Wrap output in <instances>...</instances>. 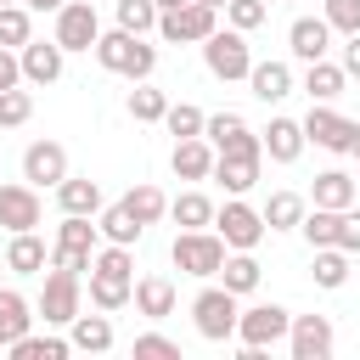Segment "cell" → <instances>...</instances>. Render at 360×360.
<instances>
[{
	"mask_svg": "<svg viewBox=\"0 0 360 360\" xmlns=\"http://www.w3.org/2000/svg\"><path fill=\"white\" fill-rule=\"evenodd\" d=\"M28 118H34V96H28L22 84L0 90V129H17V124H28Z\"/></svg>",
	"mask_w": 360,
	"mask_h": 360,
	"instance_id": "60d3db41",
	"label": "cell"
},
{
	"mask_svg": "<svg viewBox=\"0 0 360 360\" xmlns=\"http://www.w3.org/2000/svg\"><path fill=\"white\" fill-rule=\"evenodd\" d=\"M326 22L338 34H360V0H326Z\"/></svg>",
	"mask_w": 360,
	"mask_h": 360,
	"instance_id": "f6af8a7d",
	"label": "cell"
},
{
	"mask_svg": "<svg viewBox=\"0 0 360 360\" xmlns=\"http://www.w3.org/2000/svg\"><path fill=\"white\" fill-rule=\"evenodd\" d=\"M248 84H253L259 101H281V96H292V68L287 62H253L248 68Z\"/></svg>",
	"mask_w": 360,
	"mask_h": 360,
	"instance_id": "4316f807",
	"label": "cell"
},
{
	"mask_svg": "<svg viewBox=\"0 0 360 360\" xmlns=\"http://www.w3.org/2000/svg\"><path fill=\"white\" fill-rule=\"evenodd\" d=\"M315 287H326V292H338L343 281H349V253L343 248H315Z\"/></svg>",
	"mask_w": 360,
	"mask_h": 360,
	"instance_id": "d590c367",
	"label": "cell"
},
{
	"mask_svg": "<svg viewBox=\"0 0 360 360\" xmlns=\"http://www.w3.org/2000/svg\"><path fill=\"white\" fill-rule=\"evenodd\" d=\"M225 253H231V248H225V236H219V231H180V236H174V248H169L174 270H180V276H197V281L219 276Z\"/></svg>",
	"mask_w": 360,
	"mask_h": 360,
	"instance_id": "3957f363",
	"label": "cell"
},
{
	"mask_svg": "<svg viewBox=\"0 0 360 360\" xmlns=\"http://www.w3.org/2000/svg\"><path fill=\"white\" fill-rule=\"evenodd\" d=\"M11 84H22V62H17V51L0 45V90H11Z\"/></svg>",
	"mask_w": 360,
	"mask_h": 360,
	"instance_id": "7dc6e473",
	"label": "cell"
},
{
	"mask_svg": "<svg viewBox=\"0 0 360 360\" xmlns=\"http://www.w3.org/2000/svg\"><path fill=\"white\" fill-rule=\"evenodd\" d=\"M135 360H180V343L163 332H141L135 338Z\"/></svg>",
	"mask_w": 360,
	"mask_h": 360,
	"instance_id": "ee69618b",
	"label": "cell"
},
{
	"mask_svg": "<svg viewBox=\"0 0 360 360\" xmlns=\"http://www.w3.org/2000/svg\"><path fill=\"white\" fill-rule=\"evenodd\" d=\"M96 34H101V17H96L90 0H68V6L56 11V34H51V39H56L62 51H90Z\"/></svg>",
	"mask_w": 360,
	"mask_h": 360,
	"instance_id": "30bf717a",
	"label": "cell"
},
{
	"mask_svg": "<svg viewBox=\"0 0 360 360\" xmlns=\"http://www.w3.org/2000/svg\"><path fill=\"white\" fill-rule=\"evenodd\" d=\"M0 6H11V0H0Z\"/></svg>",
	"mask_w": 360,
	"mask_h": 360,
	"instance_id": "db71d44e",
	"label": "cell"
},
{
	"mask_svg": "<svg viewBox=\"0 0 360 360\" xmlns=\"http://www.w3.org/2000/svg\"><path fill=\"white\" fill-rule=\"evenodd\" d=\"M129 304H135L146 321H163V315H174V281H169V276H141L135 292H129Z\"/></svg>",
	"mask_w": 360,
	"mask_h": 360,
	"instance_id": "603a6c76",
	"label": "cell"
},
{
	"mask_svg": "<svg viewBox=\"0 0 360 360\" xmlns=\"http://www.w3.org/2000/svg\"><path fill=\"white\" fill-rule=\"evenodd\" d=\"M129 292H135V276H118V270H90V304L96 309H124L129 304Z\"/></svg>",
	"mask_w": 360,
	"mask_h": 360,
	"instance_id": "484cf974",
	"label": "cell"
},
{
	"mask_svg": "<svg viewBox=\"0 0 360 360\" xmlns=\"http://www.w3.org/2000/svg\"><path fill=\"white\" fill-rule=\"evenodd\" d=\"M332 343H338V332H332L326 315H292V326H287V354L292 360H326Z\"/></svg>",
	"mask_w": 360,
	"mask_h": 360,
	"instance_id": "8fae6325",
	"label": "cell"
},
{
	"mask_svg": "<svg viewBox=\"0 0 360 360\" xmlns=\"http://www.w3.org/2000/svg\"><path fill=\"white\" fill-rule=\"evenodd\" d=\"M292 315L281 304H253V309H236V343H242V360H264V349H276L287 338Z\"/></svg>",
	"mask_w": 360,
	"mask_h": 360,
	"instance_id": "7a4b0ae2",
	"label": "cell"
},
{
	"mask_svg": "<svg viewBox=\"0 0 360 360\" xmlns=\"http://www.w3.org/2000/svg\"><path fill=\"white\" fill-rule=\"evenodd\" d=\"M22 6H34V11H62L68 0H22Z\"/></svg>",
	"mask_w": 360,
	"mask_h": 360,
	"instance_id": "681fc988",
	"label": "cell"
},
{
	"mask_svg": "<svg viewBox=\"0 0 360 360\" xmlns=\"http://www.w3.org/2000/svg\"><path fill=\"white\" fill-rule=\"evenodd\" d=\"M214 28H219V11L202 6V0H186V6H174V11H158V34H163L169 45H202Z\"/></svg>",
	"mask_w": 360,
	"mask_h": 360,
	"instance_id": "5b68a950",
	"label": "cell"
},
{
	"mask_svg": "<svg viewBox=\"0 0 360 360\" xmlns=\"http://www.w3.org/2000/svg\"><path fill=\"white\" fill-rule=\"evenodd\" d=\"M287 51H292L298 62H321V56L332 51V22H326V17H298V22L287 28Z\"/></svg>",
	"mask_w": 360,
	"mask_h": 360,
	"instance_id": "ac0fdd59",
	"label": "cell"
},
{
	"mask_svg": "<svg viewBox=\"0 0 360 360\" xmlns=\"http://www.w3.org/2000/svg\"><path fill=\"white\" fill-rule=\"evenodd\" d=\"M214 231L225 236V248H259L264 242V214L248 208L242 197H231L225 208H214Z\"/></svg>",
	"mask_w": 360,
	"mask_h": 360,
	"instance_id": "9c48e42d",
	"label": "cell"
},
{
	"mask_svg": "<svg viewBox=\"0 0 360 360\" xmlns=\"http://www.w3.org/2000/svg\"><path fill=\"white\" fill-rule=\"evenodd\" d=\"M169 169H174L180 180H208V174H214V146H208L202 135H186V141H174Z\"/></svg>",
	"mask_w": 360,
	"mask_h": 360,
	"instance_id": "ffe728a7",
	"label": "cell"
},
{
	"mask_svg": "<svg viewBox=\"0 0 360 360\" xmlns=\"http://www.w3.org/2000/svg\"><path fill=\"white\" fill-rule=\"evenodd\" d=\"M28 39H34V17H28V6H17V0L0 6V45H6V51H22Z\"/></svg>",
	"mask_w": 360,
	"mask_h": 360,
	"instance_id": "74e56055",
	"label": "cell"
},
{
	"mask_svg": "<svg viewBox=\"0 0 360 360\" xmlns=\"http://www.w3.org/2000/svg\"><path fill=\"white\" fill-rule=\"evenodd\" d=\"M56 202H62V214H101V186L68 174V180L56 186Z\"/></svg>",
	"mask_w": 360,
	"mask_h": 360,
	"instance_id": "f546056e",
	"label": "cell"
},
{
	"mask_svg": "<svg viewBox=\"0 0 360 360\" xmlns=\"http://www.w3.org/2000/svg\"><path fill=\"white\" fill-rule=\"evenodd\" d=\"M259 146H264L270 163H298V152H304V124H298V118H270V129L259 135Z\"/></svg>",
	"mask_w": 360,
	"mask_h": 360,
	"instance_id": "d6986e66",
	"label": "cell"
},
{
	"mask_svg": "<svg viewBox=\"0 0 360 360\" xmlns=\"http://www.w3.org/2000/svg\"><path fill=\"white\" fill-rule=\"evenodd\" d=\"M84 276L79 270H62V264H51V276H45V287H39V321L45 326H68L73 315H79V298H84V287H79Z\"/></svg>",
	"mask_w": 360,
	"mask_h": 360,
	"instance_id": "277c9868",
	"label": "cell"
},
{
	"mask_svg": "<svg viewBox=\"0 0 360 360\" xmlns=\"http://www.w3.org/2000/svg\"><path fill=\"white\" fill-rule=\"evenodd\" d=\"M338 248L343 253H360V208H343L338 214Z\"/></svg>",
	"mask_w": 360,
	"mask_h": 360,
	"instance_id": "bcb514c9",
	"label": "cell"
},
{
	"mask_svg": "<svg viewBox=\"0 0 360 360\" xmlns=\"http://www.w3.org/2000/svg\"><path fill=\"white\" fill-rule=\"evenodd\" d=\"M169 214H174V225H186V231H208V225H214V202H208L202 191H180V197L169 202Z\"/></svg>",
	"mask_w": 360,
	"mask_h": 360,
	"instance_id": "d6a6232c",
	"label": "cell"
},
{
	"mask_svg": "<svg viewBox=\"0 0 360 360\" xmlns=\"http://www.w3.org/2000/svg\"><path fill=\"white\" fill-rule=\"evenodd\" d=\"M45 242L34 236V231H11V248H6V270H17V276H39L45 270Z\"/></svg>",
	"mask_w": 360,
	"mask_h": 360,
	"instance_id": "f1b7e54d",
	"label": "cell"
},
{
	"mask_svg": "<svg viewBox=\"0 0 360 360\" xmlns=\"http://www.w3.org/2000/svg\"><path fill=\"white\" fill-rule=\"evenodd\" d=\"M118 28L152 34V28H158V6H152V0H118Z\"/></svg>",
	"mask_w": 360,
	"mask_h": 360,
	"instance_id": "b9f144b4",
	"label": "cell"
},
{
	"mask_svg": "<svg viewBox=\"0 0 360 360\" xmlns=\"http://www.w3.org/2000/svg\"><path fill=\"white\" fill-rule=\"evenodd\" d=\"M304 141H315V146H326V152H349L354 118H343V112H332V107L321 101V107H309V118H304Z\"/></svg>",
	"mask_w": 360,
	"mask_h": 360,
	"instance_id": "5bb4252c",
	"label": "cell"
},
{
	"mask_svg": "<svg viewBox=\"0 0 360 360\" xmlns=\"http://www.w3.org/2000/svg\"><path fill=\"white\" fill-rule=\"evenodd\" d=\"M338 214L343 208H304V219H298L304 242L309 248H338Z\"/></svg>",
	"mask_w": 360,
	"mask_h": 360,
	"instance_id": "e575fe53",
	"label": "cell"
},
{
	"mask_svg": "<svg viewBox=\"0 0 360 360\" xmlns=\"http://www.w3.org/2000/svg\"><path fill=\"white\" fill-rule=\"evenodd\" d=\"M68 343H73L79 354H107V349H112V321H107V309H101V315H73V321H68Z\"/></svg>",
	"mask_w": 360,
	"mask_h": 360,
	"instance_id": "cb8c5ba5",
	"label": "cell"
},
{
	"mask_svg": "<svg viewBox=\"0 0 360 360\" xmlns=\"http://www.w3.org/2000/svg\"><path fill=\"white\" fill-rule=\"evenodd\" d=\"M202 62H208V73H214V79H248L253 51H248L242 28H214V34L202 39Z\"/></svg>",
	"mask_w": 360,
	"mask_h": 360,
	"instance_id": "8992f818",
	"label": "cell"
},
{
	"mask_svg": "<svg viewBox=\"0 0 360 360\" xmlns=\"http://www.w3.org/2000/svg\"><path fill=\"white\" fill-rule=\"evenodd\" d=\"M96 62L107 68V73H124V79H152V68H158V45H146V34H129V28H112V34H96Z\"/></svg>",
	"mask_w": 360,
	"mask_h": 360,
	"instance_id": "6da1fadb",
	"label": "cell"
},
{
	"mask_svg": "<svg viewBox=\"0 0 360 360\" xmlns=\"http://www.w3.org/2000/svg\"><path fill=\"white\" fill-rule=\"evenodd\" d=\"M62 45L56 39H28L22 51H17V62H22V84H56L62 79Z\"/></svg>",
	"mask_w": 360,
	"mask_h": 360,
	"instance_id": "2e32d148",
	"label": "cell"
},
{
	"mask_svg": "<svg viewBox=\"0 0 360 360\" xmlns=\"http://www.w3.org/2000/svg\"><path fill=\"white\" fill-rule=\"evenodd\" d=\"M259 276H264V270H259L253 248H231V253H225V264H219V287H225V292H236V298H248V292L259 287Z\"/></svg>",
	"mask_w": 360,
	"mask_h": 360,
	"instance_id": "7402d4cb",
	"label": "cell"
},
{
	"mask_svg": "<svg viewBox=\"0 0 360 360\" xmlns=\"http://www.w3.org/2000/svg\"><path fill=\"white\" fill-rule=\"evenodd\" d=\"M28 326H34V304L17 287H0V349H11Z\"/></svg>",
	"mask_w": 360,
	"mask_h": 360,
	"instance_id": "d4e9b609",
	"label": "cell"
},
{
	"mask_svg": "<svg viewBox=\"0 0 360 360\" xmlns=\"http://www.w3.org/2000/svg\"><path fill=\"white\" fill-rule=\"evenodd\" d=\"M343 84H349V73L338 68V62H304V90H309V101H338L343 96Z\"/></svg>",
	"mask_w": 360,
	"mask_h": 360,
	"instance_id": "83f0119b",
	"label": "cell"
},
{
	"mask_svg": "<svg viewBox=\"0 0 360 360\" xmlns=\"http://www.w3.org/2000/svg\"><path fill=\"white\" fill-rule=\"evenodd\" d=\"M225 17H231V28L253 34V28L270 17V6H264V0H225Z\"/></svg>",
	"mask_w": 360,
	"mask_h": 360,
	"instance_id": "7bdbcfd3",
	"label": "cell"
},
{
	"mask_svg": "<svg viewBox=\"0 0 360 360\" xmlns=\"http://www.w3.org/2000/svg\"><path fill=\"white\" fill-rule=\"evenodd\" d=\"M349 79H360V34H349V45H343V62H338Z\"/></svg>",
	"mask_w": 360,
	"mask_h": 360,
	"instance_id": "c3c4849f",
	"label": "cell"
},
{
	"mask_svg": "<svg viewBox=\"0 0 360 360\" xmlns=\"http://www.w3.org/2000/svg\"><path fill=\"white\" fill-rule=\"evenodd\" d=\"M191 321H197V332H202L208 343L236 338V292H225V287H202V292L191 298Z\"/></svg>",
	"mask_w": 360,
	"mask_h": 360,
	"instance_id": "ba28073f",
	"label": "cell"
},
{
	"mask_svg": "<svg viewBox=\"0 0 360 360\" xmlns=\"http://www.w3.org/2000/svg\"><path fill=\"white\" fill-rule=\"evenodd\" d=\"M68 354H73L68 338H34V332H22L11 343V360H68Z\"/></svg>",
	"mask_w": 360,
	"mask_h": 360,
	"instance_id": "8d00e7d4",
	"label": "cell"
},
{
	"mask_svg": "<svg viewBox=\"0 0 360 360\" xmlns=\"http://www.w3.org/2000/svg\"><path fill=\"white\" fill-rule=\"evenodd\" d=\"M96 225H90V214H68L62 219V231H56V248H51V264H62V270H90V259H96Z\"/></svg>",
	"mask_w": 360,
	"mask_h": 360,
	"instance_id": "52a82bcc",
	"label": "cell"
},
{
	"mask_svg": "<svg viewBox=\"0 0 360 360\" xmlns=\"http://www.w3.org/2000/svg\"><path fill=\"white\" fill-rule=\"evenodd\" d=\"M22 180H28V186H62V180H68V152H62L56 141H34V146L22 152Z\"/></svg>",
	"mask_w": 360,
	"mask_h": 360,
	"instance_id": "e0dca14e",
	"label": "cell"
},
{
	"mask_svg": "<svg viewBox=\"0 0 360 360\" xmlns=\"http://www.w3.org/2000/svg\"><path fill=\"white\" fill-rule=\"evenodd\" d=\"M152 6H158V11H174V6H186V0H152Z\"/></svg>",
	"mask_w": 360,
	"mask_h": 360,
	"instance_id": "f907efd6",
	"label": "cell"
},
{
	"mask_svg": "<svg viewBox=\"0 0 360 360\" xmlns=\"http://www.w3.org/2000/svg\"><path fill=\"white\" fill-rule=\"evenodd\" d=\"M202 141H208L214 152H264L242 112H214V118H202Z\"/></svg>",
	"mask_w": 360,
	"mask_h": 360,
	"instance_id": "7c38bea8",
	"label": "cell"
},
{
	"mask_svg": "<svg viewBox=\"0 0 360 360\" xmlns=\"http://www.w3.org/2000/svg\"><path fill=\"white\" fill-rule=\"evenodd\" d=\"M202 6H214V11H225V0H202Z\"/></svg>",
	"mask_w": 360,
	"mask_h": 360,
	"instance_id": "f5cc1de1",
	"label": "cell"
},
{
	"mask_svg": "<svg viewBox=\"0 0 360 360\" xmlns=\"http://www.w3.org/2000/svg\"><path fill=\"white\" fill-rule=\"evenodd\" d=\"M118 202H124V208H129V214H135L141 225H158V219L169 214V197H163V191H158L152 180H141V186H135L129 197H118Z\"/></svg>",
	"mask_w": 360,
	"mask_h": 360,
	"instance_id": "1f68e13d",
	"label": "cell"
},
{
	"mask_svg": "<svg viewBox=\"0 0 360 360\" xmlns=\"http://www.w3.org/2000/svg\"><path fill=\"white\" fill-rule=\"evenodd\" d=\"M39 186H28V180H11V186H0V225L6 231H34L39 225Z\"/></svg>",
	"mask_w": 360,
	"mask_h": 360,
	"instance_id": "4fadbf2b",
	"label": "cell"
},
{
	"mask_svg": "<svg viewBox=\"0 0 360 360\" xmlns=\"http://www.w3.org/2000/svg\"><path fill=\"white\" fill-rule=\"evenodd\" d=\"M315 208H354L360 202V180L349 174V169H326V174H315Z\"/></svg>",
	"mask_w": 360,
	"mask_h": 360,
	"instance_id": "44dd1931",
	"label": "cell"
},
{
	"mask_svg": "<svg viewBox=\"0 0 360 360\" xmlns=\"http://www.w3.org/2000/svg\"><path fill=\"white\" fill-rule=\"evenodd\" d=\"M259 163H264V152H214V174L208 180H219L231 197H242V191L259 186Z\"/></svg>",
	"mask_w": 360,
	"mask_h": 360,
	"instance_id": "9a60e30c",
	"label": "cell"
},
{
	"mask_svg": "<svg viewBox=\"0 0 360 360\" xmlns=\"http://www.w3.org/2000/svg\"><path fill=\"white\" fill-rule=\"evenodd\" d=\"M202 107H191V101H169V112H163V129L174 135V141H186V135H202Z\"/></svg>",
	"mask_w": 360,
	"mask_h": 360,
	"instance_id": "ab89813d",
	"label": "cell"
},
{
	"mask_svg": "<svg viewBox=\"0 0 360 360\" xmlns=\"http://www.w3.org/2000/svg\"><path fill=\"white\" fill-rule=\"evenodd\" d=\"M349 152H354V158H360V124H354V141H349Z\"/></svg>",
	"mask_w": 360,
	"mask_h": 360,
	"instance_id": "816d5d0a",
	"label": "cell"
},
{
	"mask_svg": "<svg viewBox=\"0 0 360 360\" xmlns=\"http://www.w3.org/2000/svg\"><path fill=\"white\" fill-rule=\"evenodd\" d=\"M259 214H264V231H298L304 197H298V191H270V202H264Z\"/></svg>",
	"mask_w": 360,
	"mask_h": 360,
	"instance_id": "4dcf8cb0",
	"label": "cell"
},
{
	"mask_svg": "<svg viewBox=\"0 0 360 360\" xmlns=\"http://www.w3.org/2000/svg\"><path fill=\"white\" fill-rule=\"evenodd\" d=\"M163 112H169V96L141 79V84L129 90V118H135V124H163Z\"/></svg>",
	"mask_w": 360,
	"mask_h": 360,
	"instance_id": "f35d334b",
	"label": "cell"
},
{
	"mask_svg": "<svg viewBox=\"0 0 360 360\" xmlns=\"http://www.w3.org/2000/svg\"><path fill=\"white\" fill-rule=\"evenodd\" d=\"M96 231H101L107 242H124V248H135L146 225H141V219H135V214H129L124 202H112V208H101V225H96Z\"/></svg>",
	"mask_w": 360,
	"mask_h": 360,
	"instance_id": "836d02e7",
	"label": "cell"
}]
</instances>
